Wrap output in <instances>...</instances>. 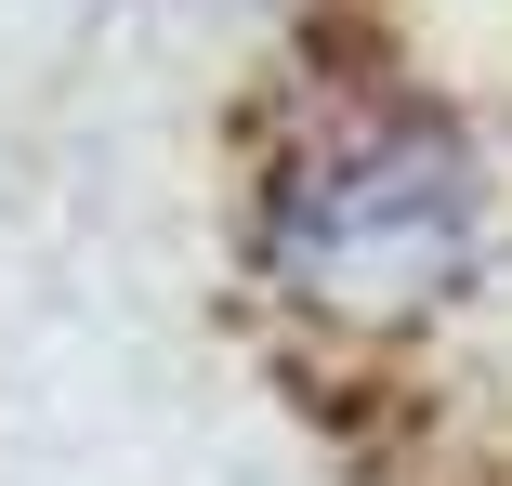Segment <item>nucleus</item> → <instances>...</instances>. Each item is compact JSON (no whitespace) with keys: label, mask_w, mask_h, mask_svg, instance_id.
Instances as JSON below:
<instances>
[{"label":"nucleus","mask_w":512,"mask_h":486,"mask_svg":"<svg viewBox=\"0 0 512 486\" xmlns=\"http://www.w3.org/2000/svg\"><path fill=\"white\" fill-rule=\"evenodd\" d=\"M263 263L302 289V303H342V316L434 303V289L473 263V171H460L447 119L381 106V119H342L329 145L276 158Z\"/></svg>","instance_id":"obj_1"}]
</instances>
